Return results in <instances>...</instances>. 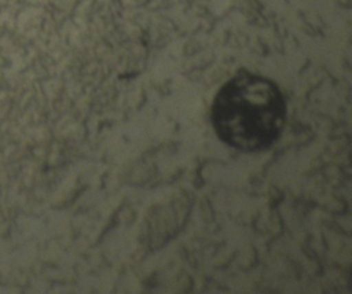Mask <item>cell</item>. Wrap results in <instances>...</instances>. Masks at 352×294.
Listing matches in <instances>:
<instances>
[{
  "instance_id": "obj_1",
  "label": "cell",
  "mask_w": 352,
  "mask_h": 294,
  "mask_svg": "<svg viewBox=\"0 0 352 294\" xmlns=\"http://www.w3.org/2000/svg\"><path fill=\"white\" fill-rule=\"evenodd\" d=\"M210 120L223 143L245 152L263 151L285 128L286 102L271 80L242 71L216 93Z\"/></svg>"
}]
</instances>
